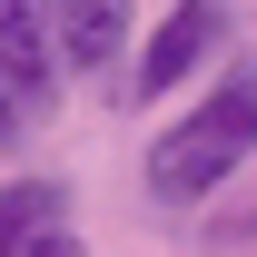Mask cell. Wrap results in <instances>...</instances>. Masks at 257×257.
I'll list each match as a JSON object with an SVG mask.
<instances>
[{
    "label": "cell",
    "instance_id": "1",
    "mask_svg": "<svg viewBox=\"0 0 257 257\" xmlns=\"http://www.w3.org/2000/svg\"><path fill=\"white\" fill-rule=\"evenodd\" d=\"M247 159H257V60H227L218 89H208L188 119L149 149V198L198 208V198H218Z\"/></svg>",
    "mask_w": 257,
    "mask_h": 257
},
{
    "label": "cell",
    "instance_id": "2",
    "mask_svg": "<svg viewBox=\"0 0 257 257\" xmlns=\"http://www.w3.org/2000/svg\"><path fill=\"white\" fill-rule=\"evenodd\" d=\"M227 40V0H178L159 30H149V50H139V79L128 89L139 99H159V89H188L198 69H208V50Z\"/></svg>",
    "mask_w": 257,
    "mask_h": 257
},
{
    "label": "cell",
    "instance_id": "3",
    "mask_svg": "<svg viewBox=\"0 0 257 257\" xmlns=\"http://www.w3.org/2000/svg\"><path fill=\"white\" fill-rule=\"evenodd\" d=\"M50 50L60 69H109L128 50V0H50Z\"/></svg>",
    "mask_w": 257,
    "mask_h": 257
},
{
    "label": "cell",
    "instance_id": "4",
    "mask_svg": "<svg viewBox=\"0 0 257 257\" xmlns=\"http://www.w3.org/2000/svg\"><path fill=\"white\" fill-rule=\"evenodd\" d=\"M50 0H0V79L30 109H50Z\"/></svg>",
    "mask_w": 257,
    "mask_h": 257
},
{
    "label": "cell",
    "instance_id": "5",
    "mask_svg": "<svg viewBox=\"0 0 257 257\" xmlns=\"http://www.w3.org/2000/svg\"><path fill=\"white\" fill-rule=\"evenodd\" d=\"M60 218H69V188H60V178H10V188H0V257H30Z\"/></svg>",
    "mask_w": 257,
    "mask_h": 257
},
{
    "label": "cell",
    "instance_id": "6",
    "mask_svg": "<svg viewBox=\"0 0 257 257\" xmlns=\"http://www.w3.org/2000/svg\"><path fill=\"white\" fill-rule=\"evenodd\" d=\"M30 119H40V109L10 89V79H0V149H20V139H30Z\"/></svg>",
    "mask_w": 257,
    "mask_h": 257
},
{
    "label": "cell",
    "instance_id": "7",
    "mask_svg": "<svg viewBox=\"0 0 257 257\" xmlns=\"http://www.w3.org/2000/svg\"><path fill=\"white\" fill-rule=\"evenodd\" d=\"M30 257H89V247H79V237H69V227H50V237H40Z\"/></svg>",
    "mask_w": 257,
    "mask_h": 257
},
{
    "label": "cell",
    "instance_id": "8",
    "mask_svg": "<svg viewBox=\"0 0 257 257\" xmlns=\"http://www.w3.org/2000/svg\"><path fill=\"white\" fill-rule=\"evenodd\" d=\"M247 237H257V218H247Z\"/></svg>",
    "mask_w": 257,
    "mask_h": 257
}]
</instances>
